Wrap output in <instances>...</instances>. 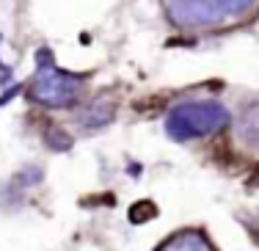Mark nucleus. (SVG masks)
<instances>
[{
  "label": "nucleus",
  "mask_w": 259,
  "mask_h": 251,
  "mask_svg": "<svg viewBox=\"0 0 259 251\" xmlns=\"http://www.w3.org/2000/svg\"><path fill=\"white\" fill-rule=\"evenodd\" d=\"M165 17L180 28H221L259 9V0H163Z\"/></svg>",
  "instance_id": "f257e3e1"
},
{
  "label": "nucleus",
  "mask_w": 259,
  "mask_h": 251,
  "mask_svg": "<svg viewBox=\"0 0 259 251\" xmlns=\"http://www.w3.org/2000/svg\"><path fill=\"white\" fill-rule=\"evenodd\" d=\"M229 124V111L218 105L215 100H193L182 102L165 119V133L174 141H190L201 138L209 133H218Z\"/></svg>",
  "instance_id": "f03ea898"
},
{
  "label": "nucleus",
  "mask_w": 259,
  "mask_h": 251,
  "mask_svg": "<svg viewBox=\"0 0 259 251\" xmlns=\"http://www.w3.org/2000/svg\"><path fill=\"white\" fill-rule=\"evenodd\" d=\"M41 61H45V66L36 72L33 83H30V97L47 108H69L80 97L83 77H75L69 72L58 69V66H53L50 50H39V64Z\"/></svg>",
  "instance_id": "7ed1b4c3"
},
{
  "label": "nucleus",
  "mask_w": 259,
  "mask_h": 251,
  "mask_svg": "<svg viewBox=\"0 0 259 251\" xmlns=\"http://www.w3.org/2000/svg\"><path fill=\"white\" fill-rule=\"evenodd\" d=\"M157 251H215V246L209 243V237L199 229H182L177 235L165 237L157 246Z\"/></svg>",
  "instance_id": "20e7f679"
},
{
  "label": "nucleus",
  "mask_w": 259,
  "mask_h": 251,
  "mask_svg": "<svg viewBox=\"0 0 259 251\" xmlns=\"http://www.w3.org/2000/svg\"><path fill=\"white\" fill-rule=\"evenodd\" d=\"M113 100H108V97H97L94 102H89L85 105V111L77 116V124L83 127V130H100V127H105L110 119H113Z\"/></svg>",
  "instance_id": "39448f33"
},
{
  "label": "nucleus",
  "mask_w": 259,
  "mask_h": 251,
  "mask_svg": "<svg viewBox=\"0 0 259 251\" xmlns=\"http://www.w3.org/2000/svg\"><path fill=\"white\" fill-rule=\"evenodd\" d=\"M237 136L248 149H259V102L243 113V119L237 124Z\"/></svg>",
  "instance_id": "423d86ee"
},
{
  "label": "nucleus",
  "mask_w": 259,
  "mask_h": 251,
  "mask_svg": "<svg viewBox=\"0 0 259 251\" xmlns=\"http://www.w3.org/2000/svg\"><path fill=\"white\" fill-rule=\"evenodd\" d=\"M45 141H47V146H53V149H69L72 146V138H66V133L64 130H58V127H50L47 130V136H45Z\"/></svg>",
  "instance_id": "0eeeda50"
},
{
  "label": "nucleus",
  "mask_w": 259,
  "mask_h": 251,
  "mask_svg": "<svg viewBox=\"0 0 259 251\" xmlns=\"http://www.w3.org/2000/svg\"><path fill=\"white\" fill-rule=\"evenodd\" d=\"M152 216H155V204H152V201H138V204L130 210V221H135V224L146 221V218H152Z\"/></svg>",
  "instance_id": "6e6552de"
}]
</instances>
